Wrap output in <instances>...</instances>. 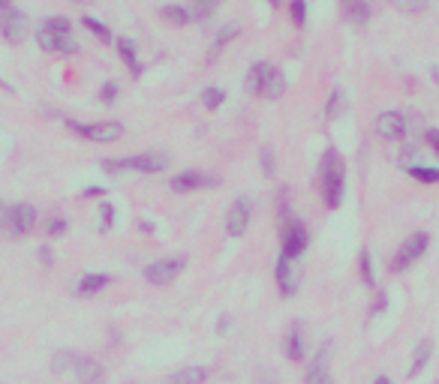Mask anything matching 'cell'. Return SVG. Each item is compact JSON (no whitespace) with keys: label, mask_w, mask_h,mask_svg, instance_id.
Returning <instances> with one entry per match:
<instances>
[{"label":"cell","mask_w":439,"mask_h":384,"mask_svg":"<svg viewBox=\"0 0 439 384\" xmlns=\"http://www.w3.org/2000/svg\"><path fill=\"white\" fill-rule=\"evenodd\" d=\"M319 189H322V201L328 210H337L343 204L346 165H343V157L337 150H325V157L319 162Z\"/></svg>","instance_id":"obj_1"},{"label":"cell","mask_w":439,"mask_h":384,"mask_svg":"<svg viewBox=\"0 0 439 384\" xmlns=\"http://www.w3.org/2000/svg\"><path fill=\"white\" fill-rule=\"evenodd\" d=\"M52 369L60 375H75L82 384H99L106 378L103 363L94 361V357H87V354H79V351H60L55 357Z\"/></svg>","instance_id":"obj_2"},{"label":"cell","mask_w":439,"mask_h":384,"mask_svg":"<svg viewBox=\"0 0 439 384\" xmlns=\"http://www.w3.org/2000/svg\"><path fill=\"white\" fill-rule=\"evenodd\" d=\"M36 43L45 51H57V55H79L82 45L79 40H72V21L57 16V18H48L40 33H36Z\"/></svg>","instance_id":"obj_3"},{"label":"cell","mask_w":439,"mask_h":384,"mask_svg":"<svg viewBox=\"0 0 439 384\" xmlns=\"http://www.w3.org/2000/svg\"><path fill=\"white\" fill-rule=\"evenodd\" d=\"M247 91H253L265 99H280L286 94V79L271 63H253L247 72Z\"/></svg>","instance_id":"obj_4"},{"label":"cell","mask_w":439,"mask_h":384,"mask_svg":"<svg viewBox=\"0 0 439 384\" xmlns=\"http://www.w3.org/2000/svg\"><path fill=\"white\" fill-rule=\"evenodd\" d=\"M169 165V159L162 153H135V157H121V159H103V171L106 174H123V171H135V174H160Z\"/></svg>","instance_id":"obj_5"},{"label":"cell","mask_w":439,"mask_h":384,"mask_svg":"<svg viewBox=\"0 0 439 384\" xmlns=\"http://www.w3.org/2000/svg\"><path fill=\"white\" fill-rule=\"evenodd\" d=\"M428 247H430V237L424 235V232L409 235L404 243H400V249L394 252V259H391V273H404V271H409L412 264L424 259Z\"/></svg>","instance_id":"obj_6"},{"label":"cell","mask_w":439,"mask_h":384,"mask_svg":"<svg viewBox=\"0 0 439 384\" xmlns=\"http://www.w3.org/2000/svg\"><path fill=\"white\" fill-rule=\"evenodd\" d=\"M36 225V208L33 204H12L0 213V228L9 235V237H24L28 232H33Z\"/></svg>","instance_id":"obj_7"},{"label":"cell","mask_w":439,"mask_h":384,"mask_svg":"<svg viewBox=\"0 0 439 384\" xmlns=\"http://www.w3.org/2000/svg\"><path fill=\"white\" fill-rule=\"evenodd\" d=\"M307 243H310V235H307V225L301 222V220H292L289 210L283 208V252L289 261L301 259L307 249Z\"/></svg>","instance_id":"obj_8"},{"label":"cell","mask_w":439,"mask_h":384,"mask_svg":"<svg viewBox=\"0 0 439 384\" xmlns=\"http://www.w3.org/2000/svg\"><path fill=\"white\" fill-rule=\"evenodd\" d=\"M67 126L75 135H82V138H87V142H94V145H111V142H118V138L123 135V123H118V120H96V123L67 120Z\"/></svg>","instance_id":"obj_9"},{"label":"cell","mask_w":439,"mask_h":384,"mask_svg":"<svg viewBox=\"0 0 439 384\" xmlns=\"http://www.w3.org/2000/svg\"><path fill=\"white\" fill-rule=\"evenodd\" d=\"M184 267H187L184 259H160L154 264H148L142 271V276L148 279L150 286H169V283H174V279L184 273Z\"/></svg>","instance_id":"obj_10"},{"label":"cell","mask_w":439,"mask_h":384,"mask_svg":"<svg viewBox=\"0 0 439 384\" xmlns=\"http://www.w3.org/2000/svg\"><path fill=\"white\" fill-rule=\"evenodd\" d=\"M28 16H24L21 9H6L4 12V18H0V33H4V40L6 43H12V45H18V43H24L28 40Z\"/></svg>","instance_id":"obj_11"},{"label":"cell","mask_w":439,"mask_h":384,"mask_svg":"<svg viewBox=\"0 0 439 384\" xmlns=\"http://www.w3.org/2000/svg\"><path fill=\"white\" fill-rule=\"evenodd\" d=\"M250 213H253V204H250V198H235L229 213H226V235L229 237H244L247 225H250Z\"/></svg>","instance_id":"obj_12"},{"label":"cell","mask_w":439,"mask_h":384,"mask_svg":"<svg viewBox=\"0 0 439 384\" xmlns=\"http://www.w3.org/2000/svg\"><path fill=\"white\" fill-rule=\"evenodd\" d=\"M406 130H409V123L404 114H397V111H382L379 118H376V132H379V138H385V142H404Z\"/></svg>","instance_id":"obj_13"},{"label":"cell","mask_w":439,"mask_h":384,"mask_svg":"<svg viewBox=\"0 0 439 384\" xmlns=\"http://www.w3.org/2000/svg\"><path fill=\"white\" fill-rule=\"evenodd\" d=\"M328 351H331V342H325L322 349L316 351V357L310 361V366H307L304 384H334L331 366H328Z\"/></svg>","instance_id":"obj_14"},{"label":"cell","mask_w":439,"mask_h":384,"mask_svg":"<svg viewBox=\"0 0 439 384\" xmlns=\"http://www.w3.org/2000/svg\"><path fill=\"white\" fill-rule=\"evenodd\" d=\"M172 192L178 196H187V192H199V189H208V186H217V177H208L202 171H181L172 177Z\"/></svg>","instance_id":"obj_15"},{"label":"cell","mask_w":439,"mask_h":384,"mask_svg":"<svg viewBox=\"0 0 439 384\" xmlns=\"http://www.w3.org/2000/svg\"><path fill=\"white\" fill-rule=\"evenodd\" d=\"M283 354H286V361H304V354H307V339H304V324L295 322L289 330H286V337H283Z\"/></svg>","instance_id":"obj_16"},{"label":"cell","mask_w":439,"mask_h":384,"mask_svg":"<svg viewBox=\"0 0 439 384\" xmlns=\"http://www.w3.org/2000/svg\"><path fill=\"white\" fill-rule=\"evenodd\" d=\"M274 273H277V288L283 298H295L298 291V279H295V271H292V261L286 259V255H280L277 264H274Z\"/></svg>","instance_id":"obj_17"},{"label":"cell","mask_w":439,"mask_h":384,"mask_svg":"<svg viewBox=\"0 0 439 384\" xmlns=\"http://www.w3.org/2000/svg\"><path fill=\"white\" fill-rule=\"evenodd\" d=\"M111 286V276L109 273H84L79 279V286H75V291L82 294V298H94V294L106 291Z\"/></svg>","instance_id":"obj_18"},{"label":"cell","mask_w":439,"mask_h":384,"mask_svg":"<svg viewBox=\"0 0 439 384\" xmlns=\"http://www.w3.org/2000/svg\"><path fill=\"white\" fill-rule=\"evenodd\" d=\"M430 354H433L430 339H421V342L416 345V351H412V361H409V378H416V375H421L424 369H428Z\"/></svg>","instance_id":"obj_19"},{"label":"cell","mask_w":439,"mask_h":384,"mask_svg":"<svg viewBox=\"0 0 439 384\" xmlns=\"http://www.w3.org/2000/svg\"><path fill=\"white\" fill-rule=\"evenodd\" d=\"M343 16L349 24H355V28H361V24L370 21V6L365 4V0H343Z\"/></svg>","instance_id":"obj_20"},{"label":"cell","mask_w":439,"mask_h":384,"mask_svg":"<svg viewBox=\"0 0 439 384\" xmlns=\"http://www.w3.org/2000/svg\"><path fill=\"white\" fill-rule=\"evenodd\" d=\"M118 55H121V60L130 67V75H133V79H139V75H142V60H139V55H135V43L127 40V36H123V40H118Z\"/></svg>","instance_id":"obj_21"},{"label":"cell","mask_w":439,"mask_h":384,"mask_svg":"<svg viewBox=\"0 0 439 384\" xmlns=\"http://www.w3.org/2000/svg\"><path fill=\"white\" fill-rule=\"evenodd\" d=\"M208 381V369L205 366H184L174 375H169L166 384H205Z\"/></svg>","instance_id":"obj_22"},{"label":"cell","mask_w":439,"mask_h":384,"mask_svg":"<svg viewBox=\"0 0 439 384\" xmlns=\"http://www.w3.org/2000/svg\"><path fill=\"white\" fill-rule=\"evenodd\" d=\"M346 111H349L346 94L343 91H331L328 94V102H325V118H328V120H340Z\"/></svg>","instance_id":"obj_23"},{"label":"cell","mask_w":439,"mask_h":384,"mask_svg":"<svg viewBox=\"0 0 439 384\" xmlns=\"http://www.w3.org/2000/svg\"><path fill=\"white\" fill-rule=\"evenodd\" d=\"M238 33H241V28H238V24H226V28L214 36V45H211V55H208V60H214V57H217L220 51H223L226 45H229L232 40H238Z\"/></svg>","instance_id":"obj_24"},{"label":"cell","mask_w":439,"mask_h":384,"mask_svg":"<svg viewBox=\"0 0 439 384\" xmlns=\"http://www.w3.org/2000/svg\"><path fill=\"white\" fill-rule=\"evenodd\" d=\"M160 16L166 18V21H172V24H178V28H184V24H190V12H187L184 6H178V4L162 6V9H160Z\"/></svg>","instance_id":"obj_25"},{"label":"cell","mask_w":439,"mask_h":384,"mask_svg":"<svg viewBox=\"0 0 439 384\" xmlns=\"http://www.w3.org/2000/svg\"><path fill=\"white\" fill-rule=\"evenodd\" d=\"M418 183H439V169H430V165H409L406 169Z\"/></svg>","instance_id":"obj_26"},{"label":"cell","mask_w":439,"mask_h":384,"mask_svg":"<svg viewBox=\"0 0 439 384\" xmlns=\"http://www.w3.org/2000/svg\"><path fill=\"white\" fill-rule=\"evenodd\" d=\"M82 24H84V28L96 36L99 43H111V30H109V28H106V24L99 21V18H91V16H87V18H82Z\"/></svg>","instance_id":"obj_27"},{"label":"cell","mask_w":439,"mask_h":384,"mask_svg":"<svg viewBox=\"0 0 439 384\" xmlns=\"http://www.w3.org/2000/svg\"><path fill=\"white\" fill-rule=\"evenodd\" d=\"M223 102H226V91H220V87H208V91L202 94V106L208 111H217Z\"/></svg>","instance_id":"obj_28"},{"label":"cell","mask_w":439,"mask_h":384,"mask_svg":"<svg viewBox=\"0 0 439 384\" xmlns=\"http://www.w3.org/2000/svg\"><path fill=\"white\" fill-rule=\"evenodd\" d=\"M361 279H365V286L367 288H376V273H373V259H370V252L365 249L361 252Z\"/></svg>","instance_id":"obj_29"},{"label":"cell","mask_w":439,"mask_h":384,"mask_svg":"<svg viewBox=\"0 0 439 384\" xmlns=\"http://www.w3.org/2000/svg\"><path fill=\"white\" fill-rule=\"evenodd\" d=\"M289 16L295 28H304L307 24V0H292L289 4Z\"/></svg>","instance_id":"obj_30"},{"label":"cell","mask_w":439,"mask_h":384,"mask_svg":"<svg viewBox=\"0 0 439 384\" xmlns=\"http://www.w3.org/2000/svg\"><path fill=\"white\" fill-rule=\"evenodd\" d=\"M259 162H262V174H265L268 177V181H271V177L274 174H277V159H274V153L265 147V150H262L259 153Z\"/></svg>","instance_id":"obj_31"},{"label":"cell","mask_w":439,"mask_h":384,"mask_svg":"<svg viewBox=\"0 0 439 384\" xmlns=\"http://www.w3.org/2000/svg\"><path fill=\"white\" fill-rule=\"evenodd\" d=\"M111 225H115V208H111L109 201H103V204H99V228L109 232Z\"/></svg>","instance_id":"obj_32"},{"label":"cell","mask_w":439,"mask_h":384,"mask_svg":"<svg viewBox=\"0 0 439 384\" xmlns=\"http://www.w3.org/2000/svg\"><path fill=\"white\" fill-rule=\"evenodd\" d=\"M223 4V0H196L193 4V12H196V18H208L211 12H214L217 6Z\"/></svg>","instance_id":"obj_33"},{"label":"cell","mask_w":439,"mask_h":384,"mask_svg":"<svg viewBox=\"0 0 439 384\" xmlns=\"http://www.w3.org/2000/svg\"><path fill=\"white\" fill-rule=\"evenodd\" d=\"M99 99H103L106 106H115V102H118V84L115 81H106L103 87H99Z\"/></svg>","instance_id":"obj_34"},{"label":"cell","mask_w":439,"mask_h":384,"mask_svg":"<svg viewBox=\"0 0 439 384\" xmlns=\"http://www.w3.org/2000/svg\"><path fill=\"white\" fill-rule=\"evenodd\" d=\"M397 6L404 12H421L424 6H428V0H397Z\"/></svg>","instance_id":"obj_35"},{"label":"cell","mask_w":439,"mask_h":384,"mask_svg":"<svg viewBox=\"0 0 439 384\" xmlns=\"http://www.w3.org/2000/svg\"><path fill=\"white\" fill-rule=\"evenodd\" d=\"M60 235H67V220H52L48 222V237H60Z\"/></svg>","instance_id":"obj_36"},{"label":"cell","mask_w":439,"mask_h":384,"mask_svg":"<svg viewBox=\"0 0 439 384\" xmlns=\"http://www.w3.org/2000/svg\"><path fill=\"white\" fill-rule=\"evenodd\" d=\"M424 142H428V145H430V150L439 157V130H428V132H424Z\"/></svg>","instance_id":"obj_37"},{"label":"cell","mask_w":439,"mask_h":384,"mask_svg":"<svg viewBox=\"0 0 439 384\" xmlns=\"http://www.w3.org/2000/svg\"><path fill=\"white\" fill-rule=\"evenodd\" d=\"M82 196H84V198H103V196H106V189H103V186H87V189L82 192Z\"/></svg>","instance_id":"obj_38"},{"label":"cell","mask_w":439,"mask_h":384,"mask_svg":"<svg viewBox=\"0 0 439 384\" xmlns=\"http://www.w3.org/2000/svg\"><path fill=\"white\" fill-rule=\"evenodd\" d=\"M40 261H43V267H52V261H55V252L48 249V247H43V249H40Z\"/></svg>","instance_id":"obj_39"},{"label":"cell","mask_w":439,"mask_h":384,"mask_svg":"<svg viewBox=\"0 0 439 384\" xmlns=\"http://www.w3.org/2000/svg\"><path fill=\"white\" fill-rule=\"evenodd\" d=\"M229 330V318H223V322H217V334H226Z\"/></svg>","instance_id":"obj_40"},{"label":"cell","mask_w":439,"mask_h":384,"mask_svg":"<svg viewBox=\"0 0 439 384\" xmlns=\"http://www.w3.org/2000/svg\"><path fill=\"white\" fill-rule=\"evenodd\" d=\"M373 384H391V378H388V375H376Z\"/></svg>","instance_id":"obj_41"},{"label":"cell","mask_w":439,"mask_h":384,"mask_svg":"<svg viewBox=\"0 0 439 384\" xmlns=\"http://www.w3.org/2000/svg\"><path fill=\"white\" fill-rule=\"evenodd\" d=\"M9 6H12V0H0V9H4V12H6Z\"/></svg>","instance_id":"obj_42"},{"label":"cell","mask_w":439,"mask_h":384,"mask_svg":"<svg viewBox=\"0 0 439 384\" xmlns=\"http://www.w3.org/2000/svg\"><path fill=\"white\" fill-rule=\"evenodd\" d=\"M75 4H94V0H75Z\"/></svg>","instance_id":"obj_43"},{"label":"cell","mask_w":439,"mask_h":384,"mask_svg":"<svg viewBox=\"0 0 439 384\" xmlns=\"http://www.w3.org/2000/svg\"><path fill=\"white\" fill-rule=\"evenodd\" d=\"M268 4H274V6H277V4H280V0H268Z\"/></svg>","instance_id":"obj_44"},{"label":"cell","mask_w":439,"mask_h":384,"mask_svg":"<svg viewBox=\"0 0 439 384\" xmlns=\"http://www.w3.org/2000/svg\"><path fill=\"white\" fill-rule=\"evenodd\" d=\"M436 384H439V381H436Z\"/></svg>","instance_id":"obj_45"}]
</instances>
